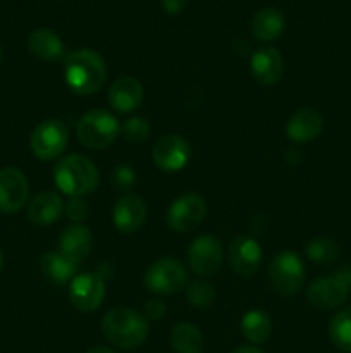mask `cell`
Masks as SVG:
<instances>
[{"instance_id": "cell-25", "label": "cell", "mask_w": 351, "mask_h": 353, "mask_svg": "<svg viewBox=\"0 0 351 353\" xmlns=\"http://www.w3.org/2000/svg\"><path fill=\"white\" fill-rule=\"evenodd\" d=\"M171 347L176 353H202L203 336L195 324L179 323L171 331Z\"/></svg>"}, {"instance_id": "cell-21", "label": "cell", "mask_w": 351, "mask_h": 353, "mask_svg": "<svg viewBox=\"0 0 351 353\" xmlns=\"http://www.w3.org/2000/svg\"><path fill=\"white\" fill-rule=\"evenodd\" d=\"M28 47L34 57L41 61H58L65 55V47L58 34L47 28H38L28 37Z\"/></svg>"}, {"instance_id": "cell-13", "label": "cell", "mask_w": 351, "mask_h": 353, "mask_svg": "<svg viewBox=\"0 0 351 353\" xmlns=\"http://www.w3.org/2000/svg\"><path fill=\"white\" fill-rule=\"evenodd\" d=\"M350 290L351 286L343 281V278L336 272L329 278H319L310 283L308 290H306V299L313 307L320 310L336 309L341 303L346 302Z\"/></svg>"}, {"instance_id": "cell-24", "label": "cell", "mask_w": 351, "mask_h": 353, "mask_svg": "<svg viewBox=\"0 0 351 353\" xmlns=\"http://www.w3.org/2000/svg\"><path fill=\"white\" fill-rule=\"evenodd\" d=\"M241 333L250 343H265L272 334L270 317L264 310H250L241 319Z\"/></svg>"}, {"instance_id": "cell-15", "label": "cell", "mask_w": 351, "mask_h": 353, "mask_svg": "<svg viewBox=\"0 0 351 353\" xmlns=\"http://www.w3.org/2000/svg\"><path fill=\"white\" fill-rule=\"evenodd\" d=\"M114 226L119 233L131 234L141 230L147 221V205L136 195H124L116 202L112 210Z\"/></svg>"}, {"instance_id": "cell-34", "label": "cell", "mask_w": 351, "mask_h": 353, "mask_svg": "<svg viewBox=\"0 0 351 353\" xmlns=\"http://www.w3.org/2000/svg\"><path fill=\"white\" fill-rule=\"evenodd\" d=\"M233 353H264L258 347L255 345H243V347H237Z\"/></svg>"}, {"instance_id": "cell-9", "label": "cell", "mask_w": 351, "mask_h": 353, "mask_svg": "<svg viewBox=\"0 0 351 353\" xmlns=\"http://www.w3.org/2000/svg\"><path fill=\"white\" fill-rule=\"evenodd\" d=\"M224 261L222 245L212 234H202L195 238L188 250V264L189 269L196 276L210 278L217 274Z\"/></svg>"}, {"instance_id": "cell-33", "label": "cell", "mask_w": 351, "mask_h": 353, "mask_svg": "<svg viewBox=\"0 0 351 353\" xmlns=\"http://www.w3.org/2000/svg\"><path fill=\"white\" fill-rule=\"evenodd\" d=\"M162 9L165 10L171 16H176V14L181 12L186 6V0H160Z\"/></svg>"}, {"instance_id": "cell-1", "label": "cell", "mask_w": 351, "mask_h": 353, "mask_svg": "<svg viewBox=\"0 0 351 353\" xmlns=\"http://www.w3.org/2000/svg\"><path fill=\"white\" fill-rule=\"evenodd\" d=\"M107 64L102 55L89 48H79L65 57L64 78L69 88L78 95H93L107 81Z\"/></svg>"}, {"instance_id": "cell-12", "label": "cell", "mask_w": 351, "mask_h": 353, "mask_svg": "<svg viewBox=\"0 0 351 353\" xmlns=\"http://www.w3.org/2000/svg\"><path fill=\"white\" fill-rule=\"evenodd\" d=\"M191 155L189 143L179 134H165L153 145L155 165L164 172H178L186 168Z\"/></svg>"}, {"instance_id": "cell-23", "label": "cell", "mask_w": 351, "mask_h": 353, "mask_svg": "<svg viewBox=\"0 0 351 353\" xmlns=\"http://www.w3.org/2000/svg\"><path fill=\"white\" fill-rule=\"evenodd\" d=\"M40 268L43 274L50 281H54L55 285H65V283L72 281L78 276L76 274L78 272V264L69 261L61 252H48V254H45L40 261Z\"/></svg>"}, {"instance_id": "cell-14", "label": "cell", "mask_w": 351, "mask_h": 353, "mask_svg": "<svg viewBox=\"0 0 351 353\" xmlns=\"http://www.w3.org/2000/svg\"><path fill=\"white\" fill-rule=\"evenodd\" d=\"M227 261L236 274L250 278L262 264V248L255 238L237 236L231 241L227 250Z\"/></svg>"}, {"instance_id": "cell-7", "label": "cell", "mask_w": 351, "mask_h": 353, "mask_svg": "<svg viewBox=\"0 0 351 353\" xmlns=\"http://www.w3.org/2000/svg\"><path fill=\"white\" fill-rule=\"evenodd\" d=\"M268 279L279 295H296L305 279V268H303L301 259L295 252H281L268 265Z\"/></svg>"}, {"instance_id": "cell-20", "label": "cell", "mask_w": 351, "mask_h": 353, "mask_svg": "<svg viewBox=\"0 0 351 353\" xmlns=\"http://www.w3.org/2000/svg\"><path fill=\"white\" fill-rule=\"evenodd\" d=\"M65 205L61 195L54 192H41L28 205V219L36 226H50L64 214Z\"/></svg>"}, {"instance_id": "cell-16", "label": "cell", "mask_w": 351, "mask_h": 353, "mask_svg": "<svg viewBox=\"0 0 351 353\" xmlns=\"http://www.w3.org/2000/svg\"><path fill=\"white\" fill-rule=\"evenodd\" d=\"M251 76L264 86H272L284 74V59L274 47L258 48L251 55Z\"/></svg>"}, {"instance_id": "cell-2", "label": "cell", "mask_w": 351, "mask_h": 353, "mask_svg": "<svg viewBox=\"0 0 351 353\" xmlns=\"http://www.w3.org/2000/svg\"><path fill=\"white\" fill-rule=\"evenodd\" d=\"M102 333L110 345L120 350H131L143 343L150 333V324L143 316L127 307L109 310L102 319Z\"/></svg>"}, {"instance_id": "cell-35", "label": "cell", "mask_w": 351, "mask_h": 353, "mask_svg": "<svg viewBox=\"0 0 351 353\" xmlns=\"http://www.w3.org/2000/svg\"><path fill=\"white\" fill-rule=\"evenodd\" d=\"M86 353H117V352H114L112 348H107V347H93Z\"/></svg>"}, {"instance_id": "cell-31", "label": "cell", "mask_w": 351, "mask_h": 353, "mask_svg": "<svg viewBox=\"0 0 351 353\" xmlns=\"http://www.w3.org/2000/svg\"><path fill=\"white\" fill-rule=\"evenodd\" d=\"M165 312H167V307H165V303L162 302V300H148L147 303H145V309H143V316L147 317L148 321H158L162 319V317L165 316Z\"/></svg>"}, {"instance_id": "cell-22", "label": "cell", "mask_w": 351, "mask_h": 353, "mask_svg": "<svg viewBox=\"0 0 351 353\" xmlns=\"http://www.w3.org/2000/svg\"><path fill=\"white\" fill-rule=\"evenodd\" d=\"M286 28L284 14L274 7H265L260 9L253 16L251 21V31L253 37L260 41H272L277 40Z\"/></svg>"}, {"instance_id": "cell-37", "label": "cell", "mask_w": 351, "mask_h": 353, "mask_svg": "<svg viewBox=\"0 0 351 353\" xmlns=\"http://www.w3.org/2000/svg\"><path fill=\"white\" fill-rule=\"evenodd\" d=\"M0 61H2V47H0Z\"/></svg>"}, {"instance_id": "cell-29", "label": "cell", "mask_w": 351, "mask_h": 353, "mask_svg": "<svg viewBox=\"0 0 351 353\" xmlns=\"http://www.w3.org/2000/svg\"><path fill=\"white\" fill-rule=\"evenodd\" d=\"M150 123L141 116L129 117V119L120 126V133H123V137L126 138L127 141H131V143H141V141H145L150 137Z\"/></svg>"}, {"instance_id": "cell-19", "label": "cell", "mask_w": 351, "mask_h": 353, "mask_svg": "<svg viewBox=\"0 0 351 353\" xmlns=\"http://www.w3.org/2000/svg\"><path fill=\"white\" fill-rule=\"evenodd\" d=\"M58 247H61V254L65 255L69 261L81 264L86 261L93 247L92 233L83 224H72V226L65 228L58 240Z\"/></svg>"}, {"instance_id": "cell-3", "label": "cell", "mask_w": 351, "mask_h": 353, "mask_svg": "<svg viewBox=\"0 0 351 353\" xmlns=\"http://www.w3.org/2000/svg\"><path fill=\"white\" fill-rule=\"evenodd\" d=\"M54 181L65 195L85 196L96 190L100 183V172L88 157L71 154L55 164Z\"/></svg>"}, {"instance_id": "cell-26", "label": "cell", "mask_w": 351, "mask_h": 353, "mask_svg": "<svg viewBox=\"0 0 351 353\" xmlns=\"http://www.w3.org/2000/svg\"><path fill=\"white\" fill-rule=\"evenodd\" d=\"M329 336L337 350L351 353V309L341 310L330 319Z\"/></svg>"}, {"instance_id": "cell-8", "label": "cell", "mask_w": 351, "mask_h": 353, "mask_svg": "<svg viewBox=\"0 0 351 353\" xmlns=\"http://www.w3.org/2000/svg\"><path fill=\"white\" fill-rule=\"evenodd\" d=\"M206 216L205 199L198 193H184L169 205L167 226L176 233L196 230Z\"/></svg>"}, {"instance_id": "cell-4", "label": "cell", "mask_w": 351, "mask_h": 353, "mask_svg": "<svg viewBox=\"0 0 351 353\" xmlns=\"http://www.w3.org/2000/svg\"><path fill=\"white\" fill-rule=\"evenodd\" d=\"M78 140L92 150L110 147L120 134V124L114 114L103 109H93L79 119L76 126Z\"/></svg>"}, {"instance_id": "cell-18", "label": "cell", "mask_w": 351, "mask_h": 353, "mask_svg": "<svg viewBox=\"0 0 351 353\" xmlns=\"http://www.w3.org/2000/svg\"><path fill=\"white\" fill-rule=\"evenodd\" d=\"M323 130V119L317 110L299 109L289 117L286 124V134L295 143H308L313 141Z\"/></svg>"}, {"instance_id": "cell-28", "label": "cell", "mask_w": 351, "mask_h": 353, "mask_svg": "<svg viewBox=\"0 0 351 353\" xmlns=\"http://www.w3.org/2000/svg\"><path fill=\"white\" fill-rule=\"evenodd\" d=\"M186 299L193 307L206 309L215 300V290L206 281H193L186 286Z\"/></svg>"}, {"instance_id": "cell-11", "label": "cell", "mask_w": 351, "mask_h": 353, "mask_svg": "<svg viewBox=\"0 0 351 353\" xmlns=\"http://www.w3.org/2000/svg\"><path fill=\"white\" fill-rule=\"evenodd\" d=\"M28 195H30V183L21 169H0V212H19L26 205Z\"/></svg>"}, {"instance_id": "cell-30", "label": "cell", "mask_w": 351, "mask_h": 353, "mask_svg": "<svg viewBox=\"0 0 351 353\" xmlns=\"http://www.w3.org/2000/svg\"><path fill=\"white\" fill-rule=\"evenodd\" d=\"M65 214L72 223H81L88 216V203L83 200V196H71V200L65 205Z\"/></svg>"}, {"instance_id": "cell-27", "label": "cell", "mask_w": 351, "mask_h": 353, "mask_svg": "<svg viewBox=\"0 0 351 353\" xmlns=\"http://www.w3.org/2000/svg\"><path fill=\"white\" fill-rule=\"evenodd\" d=\"M306 255L315 264H332L339 257V247L330 238H317L306 245Z\"/></svg>"}, {"instance_id": "cell-32", "label": "cell", "mask_w": 351, "mask_h": 353, "mask_svg": "<svg viewBox=\"0 0 351 353\" xmlns=\"http://www.w3.org/2000/svg\"><path fill=\"white\" fill-rule=\"evenodd\" d=\"M114 181H116V185L120 186V188H129V186H133L134 181H136V174H134L127 165H120V168H117L116 172H114Z\"/></svg>"}, {"instance_id": "cell-36", "label": "cell", "mask_w": 351, "mask_h": 353, "mask_svg": "<svg viewBox=\"0 0 351 353\" xmlns=\"http://www.w3.org/2000/svg\"><path fill=\"white\" fill-rule=\"evenodd\" d=\"M2 268H3V255L2 252H0V271H2Z\"/></svg>"}, {"instance_id": "cell-6", "label": "cell", "mask_w": 351, "mask_h": 353, "mask_svg": "<svg viewBox=\"0 0 351 353\" xmlns=\"http://www.w3.org/2000/svg\"><path fill=\"white\" fill-rule=\"evenodd\" d=\"M69 143V130L61 119H45L33 130L30 148L40 161H54L64 154Z\"/></svg>"}, {"instance_id": "cell-10", "label": "cell", "mask_w": 351, "mask_h": 353, "mask_svg": "<svg viewBox=\"0 0 351 353\" xmlns=\"http://www.w3.org/2000/svg\"><path fill=\"white\" fill-rule=\"evenodd\" d=\"M105 281L96 272H81L69 286V302L79 312H93L105 299Z\"/></svg>"}, {"instance_id": "cell-17", "label": "cell", "mask_w": 351, "mask_h": 353, "mask_svg": "<svg viewBox=\"0 0 351 353\" xmlns=\"http://www.w3.org/2000/svg\"><path fill=\"white\" fill-rule=\"evenodd\" d=\"M107 99L116 112L131 114L143 103V86L133 76H123L110 85Z\"/></svg>"}, {"instance_id": "cell-5", "label": "cell", "mask_w": 351, "mask_h": 353, "mask_svg": "<svg viewBox=\"0 0 351 353\" xmlns=\"http://www.w3.org/2000/svg\"><path fill=\"white\" fill-rule=\"evenodd\" d=\"M145 286L155 295H174L188 286V271L172 257H162L145 272Z\"/></svg>"}]
</instances>
